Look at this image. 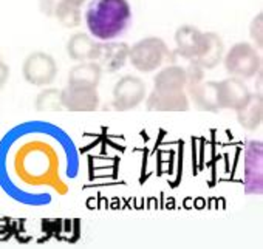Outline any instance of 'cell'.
<instances>
[{"instance_id":"6da1fadb","label":"cell","mask_w":263,"mask_h":249,"mask_svg":"<svg viewBox=\"0 0 263 249\" xmlns=\"http://www.w3.org/2000/svg\"><path fill=\"white\" fill-rule=\"evenodd\" d=\"M128 0H90L85 10V25L91 37L110 42L121 37L130 27Z\"/></svg>"},{"instance_id":"7a4b0ae2","label":"cell","mask_w":263,"mask_h":249,"mask_svg":"<svg viewBox=\"0 0 263 249\" xmlns=\"http://www.w3.org/2000/svg\"><path fill=\"white\" fill-rule=\"evenodd\" d=\"M167 54L169 51L164 42L151 37L138 42L135 47H132V50H128V61L132 67L140 73H152L164 64Z\"/></svg>"},{"instance_id":"3957f363","label":"cell","mask_w":263,"mask_h":249,"mask_svg":"<svg viewBox=\"0 0 263 249\" xmlns=\"http://www.w3.org/2000/svg\"><path fill=\"white\" fill-rule=\"evenodd\" d=\"M147 94L146 82L135 74H125L113 87L111 105L116 111H128L144 102Z\"/></svg>"},{"instance_id":"277c9868","label":"cell","mask_w":263,"mask_h":249,"mask_svg":"<svg viewBox=\"0 0 263 249\" xmlns=\"http://www.w3.org/2000/svg\"><path fill=\"white\" fill-rule=\"evenodd\" d=\"M260 56L248 44L234 45L224 56V68L229 76L240 79H251L260 71Z\"/></svg>"},{"instance_id":"5b68a950","label":"cell","mask_w":263,"mask_h":249,"mask_svg":"<svg viewBox=\"0 0 263 249\" xmlns=\"http://www.w3.org/2000/svg\"><path fill=\"white\" fill-rule=\"evenodd\" d=\"M24 79L33 87H48L54 82L58 76V65L50 54L33 53L30 54L22 65Z\"/></svg>"},{"instance_id":"8992f818","label":"cell","mask_w":263,"mask_h":249,"mask_svg":"<svg viewBox=\"0 0 263 249\" xmlns=\"http://www.w3.org/2000/svg\"><path fill=\"white\" fill-rule=\"evenodd\" d=\"M186 93L194 104L209 113H217L218 105V84L215 81H206L204 76L191 78L186 81Z\"/></svg>"},{"instance_id":"52a82bcc","label":"cell","mask_w":263,"mask_h":249,"mask_svg":"<svg viewBox=\"0 0 263 249\" xmlns=\"http://www.w3.org/2000/svg\"><path fill=\"white\" fill-rule=\"evenodd\" d=\"M62 107L73 113H90L99 107V93L93 87L68 85L61 90Z\"/></svg>"},{"instance_id":"ba28073f","label":"cell","mask_w":263,"mask_h":249,"mask_svg":"<svg viewBox=\"0 0 263 249\" xmlns=\"http://www.w3.org/2000/svg\"><path fill=\"white\" fill-rule=\"evenodd\" d=\"M128 50L130 48L122 42L110 41V42L98 44V50L93 62L101 68V71L116 73L128 61Z\"/></svg>"},{"instance_id":"9c48e42d","label":"cell","mask_w":263,"mask_h":249,"mask_svg":"<svg viewBox=\"0 0 263 249\" xmlns=\"http://www.w3.org/2000/svg\"><path fill=\"white\" fill-rule=\"evenodd\" d=\"M245 192L261 195V143L249 141L245 150Z\"/></svg>"},{"instance_id":"30bf717a","label":"cell","mask_w":263,"mask_h":249,"mask_svg":"<svg viewBox=\"0 0 263 249\" xmlns=\"http://www.w3.org/2000/svg\"><path fill=\"white\" fill-rule=\"evenodd\" d=\"M218 84V105L220 110H237L249 98L251 91L245 84V79L229 76Z\"/></svg>"},{"instance_id":"8fae6325","label":"cell","mask_w":263,"mask_h":249,"mask_svg":"<svg viewBox=\"0 0 263 249\" xmlns=\"http://www.w3.org/2000/svg\"><path fill=\"white\" fill-rule=\"evenodd\" d=\"M146 107L149 111L161 113H183L191 107V99L186 91L178 93H158L154 91L146 99Z\"/></svg>"},{"instance_id":"7c38bea8","label":"cell","mask_w":263,"mask_h":249,"mask_svg":"<svg viewBox=\"0 0 263 249\" xmlns=\"http://www.w3.org/2000/svg\"><path fill=\"white\" fill-rule=\"evenodd\" d=\"M186 68L181 65H169L154 78V91L158 93H178L186 91Z\"/></svg>"},{"instance_id":"4fadbf2b","label":"cell","mask_w":263,"mask_h":249,"mask_svg":"<svg viewBox=\"0 0 263 249\" xmlns=\"http://www.w3.org/2000/svg\"><path fill=\"white\" fill-rule=\"evenodd\" d=\"M237 122L245 130H257L263 119V99L260 93H251L248 101L235 110Z\"/></svg>"},{"instance_id":"5bb4252c","label":"cell","mask_w":263,"mask_h":249,"mask_svg":"<svg viewBox=\"0 0 263 249\" xmlns=\"http://www.w3.org/2000/svg\"><path fill=\"white\" fill-rule=\"evenodd\" d=\"M204 45V36L194 28H181L177 33V51L187 61H195Z\"/></svg>"},{"instance_id":"9a60e30c","label":"cell","mask_w":263,"mask_h":249,"mask_svg":"<svg viewBox=\"0 0 263 249\" xmlns=\"http://www.w3.org/2000/svg\"><path fill=\"white\" fill-rule=\"evenodd\" d=\"M101 76H102V71L93 61L81 62L70 70L68 85L98 88V85L101 82Z\"/></svg>"},{"instance_id":"2e32d148","label":"cell","mask_w":263,"mask_h":249,"mask_svg":"<svg viewBox=\"0 0 263 249\" xmlns=\"http://www.w3.org/2000/svg\"><path fill=\"white\" fill-rule=\"evenodd\" d=\"M221 58H223L221 41L214 34H208L204 36V45H203L201 53L192 62H195L203 70H212L221 62Z\"/></svg>"},{"instance_id":"e0dca14e","label":"cell","mask_w":263,"mask_h":249,"mask_svg":"<svg viewBox=\"0 0 263 249\" xmlns=\"http://www.w3.org/2000/svg\"><path fill=\"white\" fill-rule=\"evenodd\" d=\"M98 42L90 39L87 34H78L68 42V54L73 61L87 62L93 61L96 56Z\"/></svg>"},{"instance_id":"ac0fdd59","label":"cell","mask_w":263,"mask_h":249,"mask_svg":"<svg viewBox=\"0 0 263 249\" xmlns=\"http://www.w3.org/2000/svg\"><path fill=\"white\" fill-rule=\"evenodd\" d=\"M62 102H61V90L44 87V90L36 98V110L39 113H56L61 111Z\"/></svg>"},{"instance_id":"d6986e66","label":"cell","mask_w":263,"mask_h":249,"mask_svg":"<svg viewBox=\"0 0 263 249\" xmlns=\"http://www.w3.org/2000/svg\"><path fill=\"white\" fill-rule=\"evenodd\" d=\"M4 64V61H2V58H0V65H2Z\"/></svg>"}]
</instances>
